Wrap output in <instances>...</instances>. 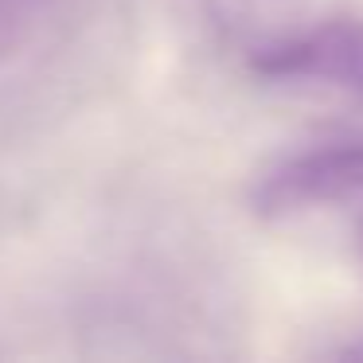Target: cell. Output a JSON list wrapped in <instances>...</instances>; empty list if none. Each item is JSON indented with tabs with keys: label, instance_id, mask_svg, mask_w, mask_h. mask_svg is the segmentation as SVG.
I'll use <instances>...</instances> for the list:
<instances>
[{
	"label": "cell",
	"instance_id": "obj_4",
	"mask_svg": "<svg viewBox=\"0 0 363 363\" xmlns=\"http://www.w3.org/2000/svg\"><path fill=\"white\" fill-rule=\"evenodd\" d=\"M355 242H359V254H363V215L355 219Z\"/></svg>",
	"mask_w": 363,
	"mask_h": 363
},
{
	"label": "cell",
	"instance_id": "obj_3",
	"mask_svg": "<svg viewBox=\"0 0 363 363\" xmlns=\"http://www.w3.org/2000/svg\"><path fill=\"white\" fill-rule=\"evenodd\" d=\"M35 9H40V0H0V55H9L24 40Z\"/></svg>",
	"mask_w": 363,
	"mask_h": 363
},
{
	"label": "cell",
	"instance_id": "obj_1",
	"mask_svg": "<svg viewBox=\"0 0 363 363\" xmlns=\"http://www.w3.org/2000/svg\"><path fill=\"white\" fill-rule=\"evenodd\" d=\"M363 196V141H340L281 160L254 188V211L266 219Z\"/></svg>",
	"mask_w": 363,
	"mask_h": 363
},
{
	"label": "cell",
	"instance_id": "obj_2",
	"mask_svg": "<svg viewBox=\"0 0 363 363\" xmlns=\"http://www.w3.org/2000/svg\"><path fill=\"white\" fill-rule=\"evenodd\" d=\"M250 71L277 82H328L363 98V20H328L308 32L274 40L250 55Z\"/></svg>",
	"mask_w": 363,
	"mask_h": 363
}]
</instances>
